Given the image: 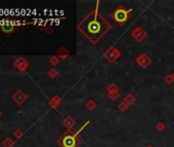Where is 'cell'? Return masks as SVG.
<instances>
[{
    "label": "cell",
    "mask_w": 174,
    "mask_h": 147,
    "mask_svg": "<svg viewBox=\"0 0 174 147\" xmlns=\"http://www.w3.org/2000/svg\"><path fill=\"white\" fill-rule=\"evenodd\" d=\"M99 1H96L94 9L77 25V29L92 44H96L103 36L112 30V25L109 23L99 12Z\"/></svg>",
    "instance_id": "cell-1"
},
{
    "label": "cell",
    "mask_w": 174,
    "mask_h": 147,
    "mask_svg": "<svg viewBox=\"0 0 174 147\" xmlns=\"http://www.w3.org/2000/svg\"><path fill=\"white\" fill-rule=\"evenodd\" d=\"M90 122L87 121L77 132H73L72 130H67L63 135L57 140V143L61 147H79L82 143V138L80 137L79 134L83 131L89 125Z\"/></svg>",
    "instance_id": "cell-2"
},
{
    "label": "cell",
    "mask_w": 174,
    "mask_h": 147,
    "mask_svg": "<svg viewBox=\"0 0 174 147\" xmlns=\"http://www.w3.org/2000/svg\"><path fill=\"white\" fill-rule=\"evenodd\" d=\"M132 12H133V8L126 9L123 5H119V6H118L116 9L111 13L110 16L115 23L118 25V26L121 27L128 21L129 18H130V16H131L130 15Z\"/></svg>",
    "instance_id": "cell-3"
},
{
    "label": "cell",
    "mask_w": 174,
    "mask_h": 147,
    "mask_svg": "<svg viewBox=\"0 0 174 147\" xmlns=\"http://www.w3.org/2000/svg\"><path fill=\"white\" fill-rule=\"evenodd\" d=\"M121 56V51H120L119 48L115 46H112L108 49L106 51H105L103 53V57H105L106 60H108L110 63H114L117 62V59Z\"/></svg>",
    "instance_id": "cell-4"
},
{
    "label": "cell",
    "mask_w": 174,
    "mask_h": 147,
    "mask_svg": "<svg viewBox=\"0 0 174 147\" xmlns=\"http://www.w3.org/2000/svg\"><path fill=\"white\" fill-rule=\"evenodd\" d=\"M135 62L137 63V65H138L139 68H144H144H148V66L151 65L153 60H151V58L148 56V54L141 53L135 58Z\"/></svg>",
    "instance_id": "cell-5"
},
{
    "label": "cell",
    "mask_w": 174,
    "mask_h": 147,
    "mask_svg": "<svg viewBox=\"0 0 174 147\" xmlns=\"http://www.w3.org/2000/svg\"><path fill=\"white\" fill-rule=\"evenodd\" d=\"M131 37H132L136 42H141V41L144 40V38L147 37V32L145 30L142 29L141 27H136L135 29L131 32Z\"/></svg>",
    "instance_id": "cell-6"
},
{
    "label": "cell",
    "mask_w": 174,
    "mask_h": 147,
    "mask_svg": "<svg viewBox=\"0 0 174 147\" xmlns=\"http://www.w3.org/2000/svg\"><path fill=\"white\" fill-rule=\"evenodd\" d=\"M16 29H18V26L13 24L12 22H7V23L0 26V30L3 32V34L6 36V37H9Z\"/></svg>",
    "instance_id": "cell-7"
},
{
    "label": "cell",
    "mask_w": 174,
    "mask_h": 147,
    "mask_svg": "<svg viewBox=\"0 0 174 147\" xmlns=\"http://www.w3.org/2000/svg\"><path fill=\"white\" fill-rule=\"evenodd\" d=\"M15 65L19 72H23V73H24V72H26L27 68H29V63H28L27 60L25 59L24 57H22V56L16 58V62H15Z\"/></svg>",
    "instance_id": "cell-8"
},
{
    "label": "cell",
    "mask_w": 174,
    "mask_h": 147,
    "mask_svg": "<svg viewBox=\"0 0 174 147\" xmlns=\"http://www.w3.org/2000/svg\"><path fill=\"white\" fill-rule=\"evenodd\" d=\"M27 98H28V96H27L26 94H25L22 90H18V91H16V92L12 95V99H13V100H15L19 105L23 104L24 102L27 100Z\"/></svg>",
    "instance_id": "cell-9"
},
{
    "label": "cell",
    "mask_w": 174,
    "mask_h": 147,
    "mask_svg": "<svg viewBox=\"0 0 174 147\" xmlns=\"http://www.w3.org/2000/svg\"><path fill=\"white\" fill-rule=\"evenodd\" d=\"M48 105L51 109H57L61 105V97L58 95H54L51 99L48 101Z\"/></svg>",
    "instance_id": "cell-10"
},
{
    "label": "cell",
    "mask_w": 174,
    "mask_h": 147,
    "mask_svg": "<svg viewBox=\"0 0 174 147\" xmlns=\"http://www.w3.org/2000/svg\"><path fill=\"white\" fill-rule=\"evenodd\" d=\"M63 125H64V127L67 130H72L73 127H74L75 125H76V121L74 120V119H73V116L69 115V116H67V118L63 121Z\"/></svg>",
    "instance_id": "cell-11"
},
{
    "label": "cell",
    "mask_w": 174,
    "mask_h": 147,
    "mask_svg": "<svg viewBox=\"0 0 174 147\" xmlns=\"http://www.w3.org/2000/svg\"><path fill=\"white\" fill-rule=\"evenodd\" d=\"M57 56L60 57V59H66V58L70 55V51L66 48V47L63 46L57 51Z\"/></svg>",
    "instance_id": "cell-12"
},
{
    "label": "cell",
    "mask_w": 174,
    "mask_h": 147,
    "mask_svg": "<svg viewBox=\"0 0 174 147\" xmlns=\"http://www.w3.org/2000/svg\"><path fill=\"white\" fill-rule=\"evenodd\" d=\"M124 101L128 105H132V104H134L136 102V97L134 96L132 93H128L127 95L124 97Z\"/></svg>",
    "instance_id": "cell-13"
},
{
    "label": "cell",
    "mask_w": 174,
    "mask_h": 147,
    "mask_svg": "<svg viewBox=\"0 0 174 147\" xmlns=\"http://www.w3.org/2000/svg\"><path fill=\"white\" fill-rule=\"evenodd\" d=\"M85 107L89 110V112H93V110L97 107V104L93 99H89V100L86 102Z\"/></svg>",
    "instance_id": "cell-14"
},
{
    "label": "cell",
    "mask_w": 174,
    "mask_h": 147,
    "mask_svg": "<svg viewBox=\"0 0 174 147\" xmlns=\"http://www.w3.org/2000/svg\"><path fill=\"white\" fill-rule=\"evenodd\" d=\"M129 107H130V105H128L127 103H126V102L123 100L122 102H120L119 104H118V106H117V109L120 110V112H127V110L129 109Z\"/></svg>",
    "instance_id": "cell-15"
},
{
    "label": "cell",
    "mask_w": 174,
    "mask_h": 147,
    "mask_svg": "<svg viewBox=\"0 0 174 147\" xmlns=\"http://www.w3.org/2000/svg\"><path fill=\"white\" fill-rule=\"evenodd\" d=\"M106 91H108V93H110V92H120V88H119V86L116 85L115 83H111V84L106 87Z\"/></svg>",
    "instance_id": "cell-16"
},
{
    "label": "cell",
    "mask_w": 174,
    "mask_h": 147,
    "mask_svg": "<svg viewBox=\"0 0 174 147\" xmlns=\"http://www.w3.org/2000/svg\"><path fill=\"white\" fill-rule=\"evenodd\" d=\"M13 145H15V141L9 137L5 138V139L2 141V146L3 147H13Z\"/></svg>",
    "instance_id": "cell-17"
},
{
    "label": "cell",
    "mask_w": 174,
    "mask_h": 147,
    "mask_svg": "<svg viewBox=\"0 0 174 147\" xmlns=\"http://www.w3.org/2000/svg\"><path fill=\"white\" fill-rule=\"evenodd\" d=\"M108 97L112 101H116L121 97V94H120V92H110L108 93Z\"/></svg>",
    "instance_id": "cell-18"
},
{
    "label": "cell",
    "mask_w": 174,
    "mask_h": 147,
    "mask_svg": "<svg viewBox=\"0 0 174 147\" xmlns=\"http://www.w3.org/2000/svg\"><path fill=\"white\" fill-rule=\"evenodd\" d=\"M57 75H58V72L55 70L54 68H50V70L47 72V76H48L50 79H55V78L57 77Z\"/></svg>",
    "instance_id": "cell-19"
},
{
    "label": "cell",
    "mask_w": 174,
    "mask_h": 147,
    "mask_svg": "<svg viewBox=\"0 0 174 147\" xmlns=\"http://www.w3.org/2000/svg\"><path fill=\"white\" fill-rule=\"evenodd\" d=\"M164 82L166 83L167 85H171L174 82V78L172 74H168L164 77Z\"/></svg>",
    "instance_id": "cell-20"
},
{
    "label": "cell",
    "mask_w": 174,
    "mask_h": 147,
    "mask_svg": "<svg viewBox=\"0 0 174 147\" xmlns=\"http://www.w3.org/2000/svg\"><path fill=\"white\" fill-rule=\"evenodd\" d=\"M60 62H61V59L58 56H52V57H50V59H49V63L53 66L57 65L58 63H60Z\"/></svg>",
    "instance_id": "cell-21"
},
{
    "label": "cell",
    "mask_w": 174,
    "mask_h": 147,
    "mask_svg": "<svg viewBox=\"0 0 174 147\" xmlns=\"http://www.w3.org/2000/svg\"><path fill=\"white\" fill-rule=\"evenodd\" d=\"M166 128V126H165V123H163V122H158V123L156 124V129L157 131L159 132H163Z\"/></svg>",
    "instance_id": "cell-22"
},
{
    "label": "cell",
    "mask_w": 174,
    "mask_h": 147,
    "mask_svg": "<svg viewBox=\"0 0 174 147\" xmlns=\"http://www.w3.org/2000/svg\"><path fill=\"white\" fill-rule=\"evenodd\" d=\"M13 136H15L16 139H21L24 136V132L22 131V130H16L15 133H13Z\"/></svg>",
    "instance_id": "cell-23"
},
{
    "label": "cell",
    "mask_w": 174,
    "mask_h": 147,
    "mask_svg": "<svg viewBox=\"0 0 174 147\" xmlns=\"http://www.w3.org/2000/svg\"><path fill=\"white\" fill-rule=\"evenodd\" d=\"M1 115H2V112H1V110H0V118H1Z\"/></svg>",
    "instance_id": "cell-24"
},
{
    "label": "cell",
    "mask_w": 174,
    "mask_h": 147,
    "mask_svg": "<svg viewBox=\"0 0 174 147\" xmlns=\"http://www.w3.org/2000/svg\"><path fill=\"white\" fill-rule=\"evenodd\" d=\"M147 147H154V146H153V145H148Z\"/></svg>",
    "instance_id": "cell-25"
},
{
    "label": "cell",
    "mask_w": 174,
    "mask_h": 147,
    "mask_svg": "<svg viewBox=\"0 0 174 147\" xmlns=\"http://www.w3.org/2000/svg\"><path fill=\"white\" fill-rule=\"evenodd\" d=\"M172 75H173V78H174V73H173V74H172Z\"/></svg>",
    "instance_id": "cell-26"
}]
</instances>
